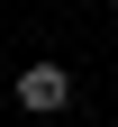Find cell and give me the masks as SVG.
I'll return each mask as SVG.
<instances>
[{"label":"cell","mask_w":118,"mask_h":127,"mask_svg":"<svg viewBox=\"0 0 118 127\" xmlns=\"http://www.w3.org/2000/svg\"><path fill=\"white\" fill-rule=\"evenodd\" d=\"M18 109H27V118L73 109V73H64V64H27V73H18Z\"/></svg>","instance_id":"6da1fadb"}]
</instances>
